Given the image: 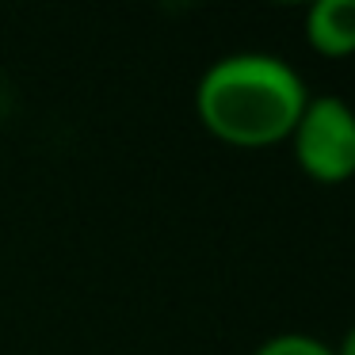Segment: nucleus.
Listing matches in <instances>:
<instances>
[{"label":"nucleus","instance_id":"obj_1","mask_svg":"<svg viewBox=\"0 0 355 355\" xmlns=\"http://www.w3.org/2000/svg\"><path fill=\"white\" fill-rule=\"evenodd\" d=\"M309 88L279 54L237 50L202 69L195 85V115L202 130L233 149H271L291 138Z\"/></svg>","mask_w":355,"mask_h":355},{"label":"nucleus","instance_id":"obj_2","mask_svg":"<svg viewBox=\"0 0 355 355\" xmlns=\"http://www.w3.org/2000/svg\"><path fill=\"white\" fill-rule=\"evenodd\" d=\"M286 146L298 172L313 184L340 187L355 180V107L340 96L309 92Z\"/></svg>","mask_w":355,"mask_h":355},{"label":"nucleus","instance_id":"obj_3","mask_svg":"<svg viewBox=\"0 0 355 355\" xmlns=\"http://www.w3.org/2000/svg\"><path fill=\"white\" fill-rule=\"evenodd\" d=\"M306 46L317 58L344 62L355 54V0H317L302 19Z\"/></svg>","mask_w":355,"mask_h":355},{"label":"nucleus","instance_id":"obj_4","mask_svg":"<svg viewBox=\"0 0 355 355\" xmlns=\"http://www.w3.org/2000/svg\"><path fill=\"white\" fill-rule=\"evenodd\" d=\"M252 355H332V344L309 336V332H275L263 344H256Z\"/></svg>","mask_w":355,"mask_h":355},{"label":"nucleus","instance_id":"obj_5","mask_svg":"<svg viewBox=\"0 0 355 355\" xmlns=\"http://www.w3.org/2000/svg\"><path fill=\"white\" fill-rule=\"evenodd\" d=\"M332 355H355V324L332 344Z\"/></svg>","mask_w":355,"mask_h":355}]
</instances>
